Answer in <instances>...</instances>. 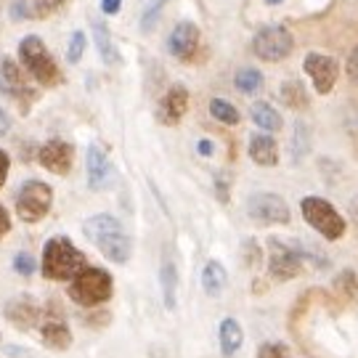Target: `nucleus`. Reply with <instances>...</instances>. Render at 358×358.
<instances>
[{"label":"nucleus","mask_w":358,"mask_h":358,"mask_svg":"<svg viewBox=\"0 0 358 358\" xmlns=\"http://www.w3.org/2000/svg\"><path fill=\"white\" fill-rule=\"evenodd\" d=\"M83 234L88 236V242L101 250L103 257H109L112 263H128L133 244L125 234L122 223L112 215H93L83 223Z\"/></svg>","instance_id":"f257e3e1"},{"label":"nucleus","mask_w":358,"mask_h":358,"mask_svg":"<svg viewBox=\"0 0 358 358\" xmlns=\"http://www.w3.org/2000/svg\"><path fill=\"white\" fill-rule=\"evenodd\" d=\"M85 255L66 236H53L43 247V276L48 282H69L80 268H85Z\"/></svg>","instance_id":"f03ea898"},{"label":"nucleus","mask_w":358,"mask_h":358,"mask_svg":"<svg viewBox=\"0 0 358 358\" xmlns=\"http://www.w3.org/2000/svg\"><path fill=\"white\" fill-rule=\"evenodd\" d=\"M112 292H115L112 273L96 266H85L69 279V297L83 308H99L109 303Z\"/></svg>","instance_id":"7ed1b4c3"},{"label":"nucleus","mask_w":358,"mask_h":358,"mask_svg":"<svg viewBox=\"0 0 358 358\" xmlns=\"http://www.w3.org/2000/svg\"><path fill=\"white\" fill-rule=\"evenodd\" d=\"M19 59H22L24 69L38 80L40 85L53 88V85L62 83L59 64L53 62L51 51L45 48V43H43L38 35H27V38L19 43Z\"/></svg>","instance_id":"20e7f679"},{"label":"nucleus","mask_w":358,"mask_h":358,"mask_svg":"<svg viewBox=\"0 0 358 358\" xmlns=\"http://www.w3.org/2000/svg\"><path fill=\"white\" fill-rule=\"evenodd\" d=\"M300 210H303V217H306L308 226L319 231L324 239H329V242L343 239V234L348 229L345 217L337 213V207L332 202H327L321 196H306L300 202Z\"/></svg>","instance_id":"39448f33"},{"label":"nucleus","mask_w":358,"mask_h":358,"mask_svg":"<svg viewBox=\"0 0 358 358\" xmlns=\"http://www.w3.org/2000/svg\"><path fill=\"white\" fill-rule=\"evenodd\" d=\"M53 205V192L43 180H24L16 194V215L24 223H38L48 215Z\"/></svg>","instance_id":"423d86ee"},{"label":"nucleus","mask_w":358,"mask_h":358,"mask_svg":"<svg viewBox=\"0 0 358 358\" xmlns=\"http://www.w3.org/2000/svg\"><path fill=\"white\" fill-rule=\"evenodd\" d=\"M0 90H3L11 101L19 103L22 115H27L29 106H32V101L38 99V90L27 83L24 72H22L19 64H16L13 59H8V56L0 59Z\"/></svg>","instance_id":"0eeeda50"},{"label":"nucleus","mask_w":358,"mask_h":358,"mask_svg":"<svg viewBox=\"0 0 358 358\" xmlns=\"http://www.w3.org/2000/svg\"><path fill=\"white\" fill-rule=\"evenodd\" d=\"M294 48V38L287 27H263L252 38V53L263 62H284Z\"/></svg>","instance_id":"6e6552de"},{"label":"nucleus","mask_w":358,"mask_h":358,"mask_svg":"<svg viewBox=\"0 0 358 358\" xmlns=\"http://www.w3.org/2000/svg\"><path fill=\"white\" fill-rule=\"evenodd\" d=\"M247 215L260 226H287L292 217L282 196L268 192H257L247 199Z\"/></svg>","instance_id":"1a4fd4ad"},{"label":"nucleus","mask_w":358,"mask_h":358,"mask_svg":"<svg viewBox=\"0 0 358 358\" xmlns=\"http://www.w3.org/2000/svg\"><path fill=\"white\" fill-rule=\"evenodd\" d=\"M268 271L276 282H289L303 273V255L289 244L271 239L268 242Z\"/></svg>","instance_id":"9d476101"},{"label":"nucleus","mask_w":358,"mask_h":358,"mask_svg":"<svg viewBox=\"0 0 358 358\" xmlns=\"http://www.w3.org/2000/svg\"><path fill=\"white\" fill-rule=\"evenodd\" d=\"M303 69L306 75L310 77L316 93L327 96L332 93L334 85H337V77H340V64L334 62L332 56H324V53H308L306 62H303Z\"/></svg>","instance_id":"9b49d317"},{"label":"nucleus","mask_w":358,"mask_h":358,"mask_svg":"<svg viewBox=\"0 0 358 358\" xmlns=\"http://www.w3.org/2000/svg\"><path fill=\"white\" fill-rule=\"evenodd\" d=\"M38 162L53 176H69L72 162H75V146L62 138H51L40 146Z\"/></svg>","instance_id":"f8f14e48"},{"label":"nucleus","mask_w":358,"mask_h":358,"mask_svg":"<svg viewBox=\"0 0 358 358\" xmlns=\"http://www.w3.org/2000/svg\"><path fill=\"white\" fill-rule=\"evenodd\" d=\"M199 43H202L199 27L194 22H180L167 38V51L173 53L178 62H194V56L199 51Z\"/></svg>","instance_id":"ddd939ff"},{"label":"nucleus","mask_w":358,"mask_h":358,"mask_svg":"<svg viewBox=\"0 0 358 358\" xmlns=\"http://www.w3.org/2000/svg\"><path fill=\"white\" fill-rule=\"evenodd\" d=\"M6 319L8 324H13L16 329L22 332H29V329H38L40 319H43V310L40 306L29 297V294H19L6 303Z\"/></svg>","instance_id":"4468645a"},{"label":"nucleus","mask_w":358,"mask_h":358,"mask_svg":"<svg viewBox=\"0 0 358 358\" xmlns=\"http://www.w3.org/2000/svg\"><path fill=\"white\" fill-rule=\"evenodd\" d=\"M115 180V165L109 159V154L99 149V146H90L88 149V186L93 192H103L109 189Z\"/></svg>","instance_id":"2eb2a0df"},{"label":"nucleus","mask_w":358,"mask_h":358,"mask_svg":"<svg viewBox=\"0 0 358 358\" xmlns=\"http://www.w3.org/2000/svg\"><path fill=\"white\" fill-rule=\"evenodd\" d=\"M186 109H189V90L183 88V85H173L165 93V99L159 101V120L173 128V125H178L180 120H183Z\"/></svg>","instance_id":"dca6fc26"},{"label":"nucleus","mask_w":358,"mask_h":358,"mask_svg":"<svg viewBox=\"0 0 358 358\" xmlns=\"http://www.w3.org/2000/svg\"><path fill=\"white\" fill-rule=\"evenodd\" d=\"M40 337H43V345L48 350H66L72 345V332H69L66 321L59 319V316H43L40 319Z\"/></svg>","instance_id":"f3484780"},{"label":"nucleus","mask_w":358,"mask_h":358,"mask_svg":"<svg viewBox=\"0 0 358 358\" xmlns=\"http://www.w3.org/2000/svg\"><path fill=\"white\" fill-rule=\"evenodd\" d=\"M250 159L260 167H273L279 162V143L273 141L271 136L260 133V136H252L250 138Z\"/></svg>","instance_id":"a211bd4d"},{"label":"nucleus","mask_w":358,"mask_h":358,"mask_svg":"<svg viewBox=\"0 0 358 358\" xmlns=\"http://www.w3.org/2000/svg\"><path fill=\"white\" fill-rule=\"evenodd\" d=\"M217 337H220V356L223 358H234L236 353H239V348H242V343H244V332L236 319L220 321Z\"/></svg>","instance_id":"6ab92c4d"},{"label":"nucleus","mask_w":358,"mask_h":358,"mask_svg":"<svg viewBox=\"0 0 358 358\" xmlns=\"http://www.w3.org/2000/svg\"><path fill=\"white\" fill-rule=\"evenodd\" d=\"M53 8H59L56 6V0H16L11 8V16L13 19H45V16H51Z\"/></svg>","instance_id":"aec40b11"},{"label":"nucleus","mask_w":358,"mask_h":358,"mask_svg":"<svg viewBox=\"0 0 358 358\" xmlns=\"http://www.w3.org/2000/svg\"><path fill=\"white\" fill-rule=\"evenodd\" d=\"M93 40H96V48H99V53H101V62L109 66H117L122 64V53H120V48L115 45V40H112V35H109V29L103 24H93Z\"/></svg>","instance_id":"412c9836"},{"label":"nucleus","mask_w":358,"mask_h":358,"mask_svg":"<svg viewBox=\"0 0 358 358\" xmlns=\"http://www.w3.org/2000/svg\"><path fill=\"white\" fill-rule=\"evenodd\" d=\"M226 287H229L226 268L217 260H210L205 268H202V289L207 292V297H220Z\"/></svg>","instance_id":"4be33fe9"},{"label":"nucleus","mask_w":358,"mask_h":358,"mask_svg":"<svg viewBox=\"0 0 358 358\" xmlns=\"http://www.w3.org/2000/svg\"><path fill=\"white\" fill-rule=\"evenodd\" d=\"M159 284H162V300H165V308L167 310H173V308H176V297H178V268H176V263H173L170 257L162 260Z\"/></svg>","instance_id":"5701e85b"},{"label":"nucleus","mask_w":358,"mask_h":358,"mask_svg":"<svg viewBox=\"0 0 358 358\" xmlns=\"http://www.w3.org/2000/svg\"><path fill=\"white\" fill-rule=\"evenodd\" d=\"M252 120H255L257 128L268 130V133H276V130H282V115L266 101H257L252 103Z\"/></svg>","instance_id":"b1692460"},{"label":"nucleus","mask_w":358,"mask_h":358,"mask_svg":"<svg viewBox=\"0 0 358 358\" xmlns=\"http://www.w3.org/2000/svg\"><path fill=\"white\" fill-rule=\"evenodd\" d=\"M234 85L244 96H252V93H257V90L263 88V75H260V69H255V66H242L236 72V77H234Z\"/></svg>","instance_id":"393cba45"},{"label":"nucleus","mask_w":358,"mask_h":358,"mask_svg":"<svg viewBox=\"0 0 358 358\" xmlns=\"http://www.w3.org/2000/svg\"><path fill=\"white\" fill-rule=\"evenodd\" d=\"M282 101L289 106V109H306L308 106V93L306 85L300 80H287L282 85Z\"/></svg>","instance_id":"a878e982"},{"label":"nucleus","mask_w":358,"mask_h":358,"mask_svg":"<svg viewBox=\"0 0 358 358\" xmlns=\"http://www.w3.org/2000/svg\"><path fill=\"white\" fill-rule=\"evenodd\" d=\"M210 115L215 117L217 122H223V125H239V112L226 99H213L210 101Z\"/></svg>","instance_id":"bb28decb"},{"label":"nucleus","mask_w":358,"mask_h":358,"mask_svg":"<svg viewBox=\"0 0 358 358\" xmlns=\"http://www.w3.org/2000/svg\"><path fill=\"white\" fill-rule=\"evenodd\" d=\"M334 289L343 294L345 300H353V303H356L358 300V276L350 268L340 271V273L334 276Z\"/></svg>","instance_id":"cd10ccee"},{"label":"nucleus","mask_w":358,"mask_h":358,"mask_svg":"<svg viewBox=\"0 0 358 358\" xmlns=\"http://www.w3.org/2000/svg\"><path fill=\"white\" fill-rule=\"evenodd\" d=\"M167 0H152L146 8H143V16H141V32L143 35H149L154 27H157V22H159V13L165 11Z\"/></svg>","instance_id":"c85d7f7f"},{"label":"nucleus","mask_w":358,"mask_h":358,"mask_svg":"<svg viewBox=\"0 0 358 358\" xmlns=\"http://www.w3.org/2000/svg\"><path fill=\"white\" fill-rule=\"evenodd\" d=\"M310 146V133H308L306 122H297L294 125V159H303V154Z\"/></svg>","instance_id":"c756f323"},{"label":"nucleus","mask_w":358,"mask_h":358,"mask_svg":"<svg viewBox=\"0 0 358 358\" xmlns=\"http://www.w3.org/2000/svg\"><path fill=\"white\" fill-rule=\"evenodd\" d=\"M83 53H85V35L83 32H72V38H69V48H66V59L75 64L83 59Z\"/></svg>","instance_id":"7c9ffc66"},{"label":"nucleus","mask_w":358,"mask_h":358,"mask_svg":"<svg viewBox=\"0 0 358 358\" xmlns=\"http://www.w3.org/2000/svg\"><path fill=\"white\" fill-rule=\"evenodd\" d=\"M257 358H289V348L284 343H263L257 348Z\"/></svg>","instance_id":"2f4dec72"},{"label":"nucleus","mask_w":358,"mask_h":358,"mask_svg":"<svg viewBox=\"0 0 358 358\" xmlns=\"http://www.w3.org/2000/svg\"><path fill=\"white\" fill-rule=\"evenodd\" d=\"M13 268H16V273H22V276H32L35 268H38V263H35V257L32 255L19 252V255L13 257Z\"/></svg>","instance_id":"473e14b6"},{"label":"nucleus","mask_w":358,"mask_h":358,"mask_svg":"<svg viewBox=\"0 0 358 358\" xmlns=\"http://www.w3.org/2000/svg\"><path fill=\"white\" fill-rule=\"evenodd\" d=\"M345 69H348V77H350L353 83H358V48H353V51H350Z\"/></svg>","instance_id":"72a5a7b5"},{"label":"nucleus","mask_w":358,"mask_h":358,"mask_svg":"<svg viewBox=\"0 0 358 358\" xmlns=\"http://www.w3.org/2000/svg\"><path fill=\"white\" fill-rule=\"evenodd\" d=\"M11 231V215H8V210L0 205V242L6 239V234Z\"/></svg>","instance_id":"f704fd0d"},{"label":"nucleus","mask_w":358,"mask_h":358,"mask_svg":"<svg viewBox=\"0 0 358 358\" xmlns=\"http://www.w3.org/2000/svg\"><path fill=\"white\" fill-rule=\"evenodd\" d=\"M8 167H11V159H8V154L0 149V189H3V183L8 178Z\"/></svg>","instance_id":"c9c22d12"},{"label":"nucleus","mask_w":358,"mask_h":358,"mask_svg":"<svg viewBox=\"0 0 358 358\" xmlns=\"http://www.w3.org/2000/svg\"><path fill=\"white\" fill-rule=\"evenodd\" d=\"M120 8H122V0H101V11L109 16H115Z\"/></svg>","instance_id":"e433bc0d"},{"label":"nucleus","mask_w":358,"mask_h":358,"mask_svg":"<svg viewBox=\"0 0 358 358\" xmlns=\"http://www.w3.org/2000/svg\"><path fill=\"white\" fill-rule=\"evenodd\" d=\"M215 189H217V199L220 202H229V183L220 178V176L215 178Z\"/></svg>","instance_id":"4c0bfd02"},{"label":"nucleus","mask_w":358,"mask_h":358,"mask_svg":"<svg viewBox=\"0 0 358 358\" xmlns=\"http://www.w3.org/2000/svg\"><path fill=\"white\" fill-rule=\"evenodd\" d=\"M196 152L202 154V157H210V154L215 152V146H213V141H199L196 143Z\"/></svg>","instance_id":"58836bf2"},{"label":"nucleus","mask_w":358,"mask_h":358,"mask_svg":"<svg viewBox=\"0 0 358 358\" xmlns=\"http://www.w3.org/2000/svg\"><path fill=\"white\" fill-rule=\"evenodd\" d=\"M8 128H11V120L6 117V112L0 109V136H6L8 133Z\"/></svg>","instance_id":"ea45409f"},{"label":"nucleus","mask_w":358,"mask_h":358,"mask_svg":"<svg viewBox=\"0 0 358 358\" xmlns=\"http://www.w3.org/2000/svg\"><path fill=\"white\" fill-rule=\"evenodd\" d=\"M350 210H353V217H356V223H358V196H353V202H350Z\"/></svg>","instance_id":"a19ab883"},{"label":"nucleus","mask_w":358,"mask_h":358,"mask_svg":"<svg viewBox=\"0 0 358 358\" xmlns=\"http://www.w3.org/2000/svg\"><path fill=\"white\" fill-rule=\"evenodd\" d=\"M268 3H271V6H276V3H282V0H268Z\"/></svg>","instance_id":"79ce46f5"},{"label":"nucleus","mask_w":358,"mask_h":358,"mask_svg":"<svg viewBox=\"0 0 358 358\" xmlns=\"http://www.w3.org/2000/svg\"><path fill=\"white\" fill-rule=\"evenodd\" d=\"M62 3H66V0H56V6H62Z\"/></svg>","instance_id":"37998d69"}]
</instances>
